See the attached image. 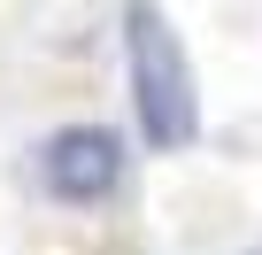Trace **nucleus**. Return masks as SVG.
Returning <instances> with one entry per match:
<instances>
[{
	"label": "nucleus",
	"mask_w": 262,
	"mask_h": 255,
	"mask_svg": "<svg viewBox=\"0 0 262 255\" xmlns=\"http://www.w3.org/2000/svg\"><path fill=\"white\" fill-rule=\"evenodd\" d=\"M123 77H131V108H139L147 147L185 155L201 140V77L155 0H123Z\"/></svg>",
	"instance_id": "obj_1"
},
{
	"label": "nucleus",
	"mask_w": 262,
	"mask_h": 255,
	"mask_svg": "<svg viewBox=\"0 0 262 255\" xmlns=\"http://www.w3.org/2000/svg\"><path fill=\"white\" fill-rule=\"evenodd\" d=\"M123 170H131V155H123V140L108 132V124H62V132L39 147V186L54 201H70V209L108 201L123 186Z\"/></svg>",
	"instance_id": "obj_2"
}]
</instances>
